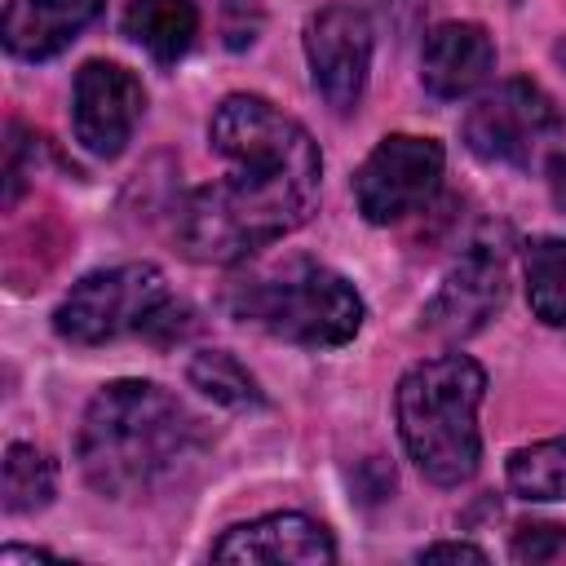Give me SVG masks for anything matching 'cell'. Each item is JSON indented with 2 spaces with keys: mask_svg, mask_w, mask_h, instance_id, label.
Segmentation results:
<instances>
[{
  "mask_svg": "<svg viewBox=\"0 0 566 566\" xmlns=\"http://www.w3.org/2000/svg\"><path fill=\"white\" fill-rule=\"evenodd\" d=\"M208 142L230 172L181 203L177 243L190 261L234 265L310 221L323 159L292 115L256 93H230L212 111Z\"/></svg>",
  "mask_w": 566,
  "mask_h": 566,
  "instance_id": "cell-1",
  "label": "cell"
},
{
  "mask_svg": "<svg viewBox=\"0 0 566 566\" xmlns=\"http://www.w3.org/2000/svg\"><path fill=\"white\" fill-rule=\"evenodd\" d=\"M190 451H195V420L168 389L150 380L102 385L75 438V460L88 486L111 500L150 495L155 486L177 478Z\"/></svg>",
  "mask_w": 566,
  "mask_h": 566,
  "instance_id": "cell-2",
  "label": "cell"
},
{
  "mask_svg": "<svg viewBox=\"0 0 566 566\" xmlns=\"http://www.w3.org/2000/svg\"><path fill=\"white\" fill-rule=\"evenodd\" d=\"M486 394V371L469 354H442L416 363L394 394L398 433L416 469L438 486H460L473 478L482 455L478 407Z\"/></svg>",
  "mask_w": 566,
  "mask_h": 566,
  "instance_id": "cell-3",
  "label": "cell"
},
{
  "mask_svg": "<svg viewBox=\"0 0 566 566\" xmlns=\"http://www.w3.org/2000/svg\"><path fill=\"white\" fill-rule=\"evenodd\" d=\"M226 305L239 323L310 349L345 345L363 327V296L354 283L310 256H283L243 274L230 283Z\"/></svg>",
  "mask_w": 566,
  "mask_h": 566,
  "instance_id": "cell-4",
  "label": "cell"
},
{
  "mask_svg": "<svg viewBox=\"0 0 566 566\" xmlns=\"http://www.w3.org/2000/svg\"><path fill=\"white\" fill-rule=\"evenodd\" d=\"M164 310H168L164 270L150 261H128L84 274L53 310V327L71 345H102L128 332H146L150 323H159Z\"/></svg>",
  "mask_w": 566,
  "mask_h": 566,
  "instance_id": "cell-5",
  "label": "cell"
},
{
  "mask_svg": "<svg viewBox=\"0 0 566 566\" xmlns=\"http://www.w3.org/2000/svg\"><path fill=\"white\" fill-rule=\"evenodd\" d=\"M557 133V111L548 93L531 80H504L478 97L464 115V146L486 164L526 168Z\"/></svg>",
  "mask_w": 566,
  "mask_h": 566,
  "instance_id": "cell-6",
  "label": "cell"
},
{
  "mask_svg": "<svg viewBox=\"0 0 566 566\" xmlns=\"http://www.w3.org/2000/svg\"><path fill=\"white\" fill-rule=\"evenodd\" d=\"M442 164H447V155L433 137H416V133L380 137L354 177L358 212L371 226H389V221L411 217L416 208H424L438 195Z\"/></svg>",
  "mask_w": 566,
  "mask_h": 566,
  "instance_id": "cell-7",
  "label": "cell"
},
{
  "mask_svg": "<svg viewBox=\"0 0 566 566\" xmlns=\"http://www.w3.org/2000/svg\"><path fill=\"white\" fill-rule=\"evenodd\" d=\"M305 57L318 97L336 111L349 115L363 97L367 66H371V22L354 4H327L310 18L305 27Z\"/></svg>",
  "mask_w": 566,
  "mask_h": 566,
  "instance_id": "cell-8",
  "label": "cell"
},
{
  "mask_svg": "<svg viewBox=\"0 0 566 566\" xmlns=\"http://www.w3.org/2000/svg\"><path fill=\"white\" fill-rule=\"evenodd\" d=\"M142 111H146V88L128 66L93 57L75 71L71 119H75V142L88 155L115 159L128 146Z\"/></svg>",
  "mask_w": 566,
  "mask_h": 566,
  "instance_id": "cell-9",
  "label": "cell"
},
{
  "mask_svg": "<svg viewBox=\"0 0 566 566\" xmlns=\"http://www.w3.org/2000/svg\"><path fill=\"white\" fill-rule=\"evenodd\" d=\"M500 301H504V265L491 248H473L447 270L438 292L424 301L420 318H424V332L464 340L478 327H486V318L500 310Z\"/></svg>",
  "mask_w": 566,
  "mask_h": 566,
  "instance_id": "cell-10",
  "label": "cell"
},
{
  "mask_svg": "<svg viewBox=\"0 0 566 566\" xmlns=\"http://www.w3.org/2000/svg\"><path fill=\"white\" fill-rule=\"evenodd\" d=\"M217 562H265V566H323L336 557L332 535L305 513H265L230 526L212 544Z\"/></svg>",
  "mask_w": 566,
  "mask_h": 566,
  "instance_id": "cell-11",
  "label": "cell"
},
{
  "mask_svg": "<svg viewBox=\"0 0 566 566\" xmlns=\"http://www.w3.org/2000/svg\"><path fill=\"white\" fill-rule=\"evenodd\" d=\"M491 66H495V44L478 22H442L424 35L420 84L442 102H460L473 88H482Z\"/></svg>",
  "mask_w": 566,
  "mask_h": 566,
  "instance_id": "cell-12",
  "label": "cell"
},
{
  "mask_svg": "<svg viewBox=\"0 0 566 566\" xmlns=\"http://www.w3.org/2000/svg\"><path fill=\"white\" fill-rule=\"evenodd\" d=\"M97 13L102 0H9L0 18V35L13 57L44 62L62 53Z\"/></svg>",
  "mask_w": 566,
  "mask_h": 566,
  "instance_id": "cell-13",
  "label": "cell"
},
{
  "mask_svg": "<svg viewBox=\"0 0 566 566\" xmlns=\"http://www.w3.org/2000/svg\"><path fill=\"white\" fill-rule=\"evenodd\" d=\"M124 31L155 62H177L199 35V9L195 0H128Z\"/></svg>",
  "mask_w": 566,
  "mask_h": 566,
  "instance_id": "cell-14",
  "label": "cell"
},
{
  "mask_svg": "<svg viewBox=\"0 0 566 566\" xmlns=\"http://www.w3.org/2000/svg\"><path fill=\"white\" fill-rule=\"evenodd\" d=\"M526 301L535 318L548 327H566V239H531L526 243Z\"/></svg>",
  "mask_w": 566,
  "mask_h": 566,
  "instance_id": "cell-15",
  "label": "cell"
},
{
  "mask_svg": "<svg viewBox=\"0 0 566 566\" xmlns=\"http://www.w3.org/2000/svg\"><path fill=\"white\" fill-rule=\"evenodd\" d=\"M186 376H190V385H195L203 398H212V402H221V407H230V411L265 407V394H261V385L252 380V371H248L234 354H226V349H199V354L190 358Z\"/></svg>",
  "mask_w": 566,
  "mask_h": 566,
  "instance_id": "cell-16",
  "label": "cell"
},
{
  "mask_svg": "<svg viewBox=\"0 0 566 566\" xmlns=\"http://www.w3.org/2000/svg\"><path fill=\"white\" fill-rule=\"evenodd\" d=\"M509 486L522 500H566V433L517 447L509 455Z\"/></svg>",
  "mask_w": 566,
  "mask_h": 566,
  "instance_id": "cell-17",
  "label": "cell"
},
{
  "mask_svg": "<svg viewBox=\"0 0 566 566\" xmlns=\"http://www.w3.org/2000/svg\"><path fill=\"white\" fill-rule=\"evenodd\" d=\"M57 469L53 460L31 442H9L4 451V509L9 513H35L53 500Z\"/></svg>",
  "mask_w": 566,
  "mask_h": 566,
  "instance_id": "cell-18",
  "label": "cell"
},
{
  "mask_svg": "<svg viewBox=\"0 0 566 566\" xmlns=\"http://www.w3.org/2000/svg\"><path fill=\"white\" fill-rule=\"evenodd\" d=\"M566 553V526L562 522H526L513 535V557L517 562H553Z\"/></svg>",
  "mask_w": 566,
  "mask_h": 566,
  "instance_id": "cell-19",
  "label": "cell"
},
{
  "mask_svg": "<svg viewBox=\"0 0 566 566\" xmlns=\"http://www.w3.org/2000/svg\"><path fill=\"white\" fill-rule=\"evenodd\" d=\"M265 27V13L256 0H226L221 4V35H226V49H248Z\"/></svg>",
  "mask_w": 566,
  "mask_h": 566,
  "instance_id": "cell-20",
  "label": "cell"
},
{
  "mask_svg": "<svg viewBox=\"0 0 566 566\" xmlns=\"http://www.w3.org/2000/svg\"><path fill=\"white\" fill-rule=\"evenodd\" d=\"M420 562H486V553L478 544H464V539H447V544H429L416 553Z\"/></svg>",
  "mask_w": 566,
  "mask_h": 566,
  "instance_id": "cell-21",
  "label": "cell"
},
{
  "mask_svg": "<svg viewBox=\"0 0 566 566\" xmlns=\"http://www.w3.org/2000/svg\"><path fill=\"white\" fill-rule=\"evenodd\" d=\"M548 186H553V203L566 212V150L553 159V168H548Z\"/></svg>",
  "mask_w": 566,
  "mask_h": 566,
  "instance_id": "cell-22",
  "label": "cell"
},
{
  "mask_svg": "<svg viewBox=\"0 0 566 566\" xmlns=\"http://www.w3.org/2000/svg\"><path fill=\"white\" fill-rule=\"evenodd\" d=\"M18 562H49V553L44 548H18V544L0 548V566H18Z\"/></svg>",
  "mask_w": 566,
  "mask_h": 566,
  "instance_id": "cell-23",
  "label": "cell"
},
{
  "mask_svg": "<svg viewBox=\"0 0 566 566\" xmlns=\"http://www.w3.org/2000/svg\"><path fill=\"white\" fill-rule=\"evenodd\" d=\"M553 57H557V62L566 66V40H557V49H553Z\"/></svg>",
  "mask_w": 566,
  "mask_h": 566,
  "instance_id": "cell-24",
  "label": "cell"
}]
</instances>
